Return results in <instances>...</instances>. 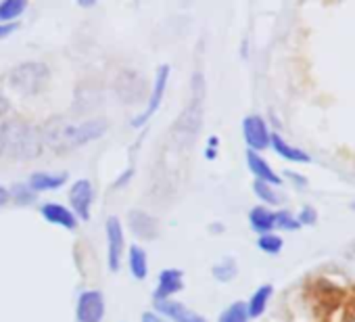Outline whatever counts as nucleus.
<instances>
[{
  "mask_svg": "<svg viewBox=\"0 0 355 322\" xmlns=\"http://www.w3.org/2000/svg\"><path fill=\"white\" fill-rule=\"evenodd\" d=\"M109 124L103 117H90V119H69L63 115L49 117L40 130L44 149H51L55 153H69L76 151L96 138H101L107 132Z\"/></svg>",
  "mask_w": 355,
  "mask_h": 322,
  "instance_id": "f257e3e1",
  "label": "nucleus"
},
{
  "mask_svg": "<svg viewBox=\"0 0 355 322\" xmlns=\"http://www.w3.org/2000/svg\"><path fill=\"white\" fill-rule=\"evenodd\" d=\"M44 151L42 130L26 117L0 119V157L11 161H32Z\"/></svg>",
  "mask_w": 355,
  "mask_h": 322,
  "instance_id": "f03ea898",
  "label": "nucleus"
},
{
  "mask_svg": "<svg viewBox=\"0 0 355 322\" xmlns=\"http://www.w3.org/2000/svg\"><path fill=\"white\" fill-rule=\"evenodd\" d=\"M51 80V69L42 61H26L15 65L7 74V84L21 96H36L40 94Z\"/></svg>",
  "mask_w": 355,
  "mask_h": 322,
  "instance_id": "7ed1b4c3",
  "label": "nucleus"
},
{
  "mask_svg": "<svg viewBox=\"0 0 355 322\" xmlns=\"http://www.w3.org/2000/svg\"><path fill=\"white\" fill-rule=\"evenodd\" d=\"M201 101H203V76L201 74H195L193 78V99H191V105L187 107V111L180 115L175 124V134H182L184 140H187V134L189 138L193 140L199 132V126H201Z\"/></svg>",
  "mask_w": 355,
  "mask_h": 322,
  "instance_id": "20e7f679",
  "label": "nucleus"
},
{
  "mask_svg": "<svg viewBox=\"0 0 355 322\" xmlns=\"http://www.w3.org/2000/svg\"><path fill=\"white\" fill-rule=\"evenodd\" d=\"M169 74H171V67L169 65H159L157 74H155V80H153V88H150V94H148V101H146V107L140 115H136L132 119V126L134 128H142L150 121V117L159 111L161 103H163V96H165V90H167V84H169Z\"/></svg>",
  "mask_w": 355,
  "mask_h": 322,
  "instance_id": "39448f33",
  "label": "nucleus"
},
{
  "mask_svg": "<svg viewBox=\"0 0 355 322\" xmlns=\"http://www.w3.org/2000/svg\"><path fill=\"white\" fill-rule=\"evenodd\" d=\"M69 210L78 220L88 222L92 214V201H94V189L88 178H80L69 187Z\"/></svg>",
  "mask_w": 355,
  "mask_h": 322,
  "instance_id": "423d86ee",
  "label": "nucleus"
},
{
  "mask_svg": "<svg viewBox=\"0 0 355 322\" xmlns=\"http://www.w3.org/2000/svg\"><path fill=\"white\" fill-rule=\"evenodd\" d=\"M107 312L105 295L96 289H86L80 293L76 303V318L78 322H103Z\"/></svg>",
  "mask_w": 355,
  "mask_h": 322,
  "instance_id": "0eeeda50",
  "label": "nucleus"
},
{
  "mask_svg": "<svg viewBox=\"0 0 355 322\" xmlns=\"http://www.w3.org/2000/svg\"><path fill=\"white\" fill-rule=\"evenodd\" d=\"M107 232V264L111 272H117L123 260V249H125V239H123V226L117 216H109L105 224Z\"/></svg>",
  "mask_w": 355,
  "mask_h": 322,
  "instance_id": "6e6552de",
  "label": "nucleus"
},
{
  "mask_svg": "<svg viewBox=\"0 0 355 322\" xmlns=\"http://www.w3.org/2000/svg\"><path fill=\"white\" fill-rule=\"evenodd\" d=\"M243 136L249 146V151H266L270 146V128L261 115H249L243 121Z\"/></svg>",
  "mask_w": 355,
  "mask_h": 322,
  "instance_id": "1a4fd4ad",
  "label": "nucleus"
},
{
  "mask_svg": "<svg viewBox=\"0 0 355 322\" xmlns=\"http://www.w3.org/2000/svg\"><path fill=\"white\" fill-rule=\"evenodd\" d=\"M155 312L169 322H207L201 314L173 299H155Z\"/></svg>",
  "mask_w": 355,
  "mask_h": 322,
  "instance_id": "9d476101",
  "label": "nucleus"
},
{
  "mask_svg": "<svg viewBox=\"0 0 355 322\" xmlns=\"http://www.w3.org/2000/svg\"><path fill=\"white\" fill-rule=\"evenodd\" d=\"M128 226L136 239L153 241L159 235V220L144 210H132L128 214Z\"/></svg>",
  "mask_w": 355,
  "mask_h": 322,
  "instance_id": "9b49d317",
  "label": "nucleus"
},
{
  "mask_svg": "<svg viewBox=\"0 0 355 322\" xmlns=\"http://www.w3.org/2000/svg\"><path fill=\"white\" fill-rule=\"evenodd\" d=\"M184 289V274L178 268H167L159 274V282L155 289V299H171L175 293Z\"/></svg>",
  "mask_w": 355,
  "mask_h": 322,
  "instance_id": "f8f14e48",
  "label": "nucleus"
},
{
  "mask_svg": "<svg viewBox=\"0 0 355 322\" xmlns=\"http://www.w3.org/2000/svg\"><path fill=\"white\" fill-rule=\"evenodd\" d=\"M40 214L42 218L49 222V224H55V226H61L65 230H76L78 228V218L73 216V212L61 203H44L40 207Z\"/></svg>",
  "mask_w": 355,
  "mask_h": 322,
  "instance_id": "ddd939ff",
  "label": "nucleus"
},
{
  "mask_svg": "<svg viewBox=\"0 0 355 322\" xmlns=\"http://www.w3.org/2000/svg\"><path fill=\"white\" fill-rule=\"evenodd\" d=\"M247 166H249L251 174L255 176V180L266 183V185H270V187L282 185L280 176L270 168V164H268V161H266L259 153H255V151H247Z\"/></svg>",
  "mask_w": 355,
  "mask_h": 322,
  "instance_id": "4468645a",
  "label": "nucleus"
},
{
  "mask_svg": "<svg viewBox=\"0 0 355 322\" xmlns=\"http://www.w3.org/2000/svg\"><path fill=\"white\" fill-rule=\"evenodd\" d=\"M67 183V174L61 172V174H51V172H34L30 174V189L40 195V193H49V191H59L63 185Z\"/></svg>",
  "mask_w": 355,
  "mask_h": 322,
  "instance_id": "2eb2a0df",
  "label": "nucleus"
},
{
  "mask_svg": "<svg viewBox=\"0 0 355 322\" xmlns=\"http://www.w3.org/2000/svg\"><path fill=\"white\" fill-rule=\"evenodd\" d=\"M270 146H272L282 159L293 161V164H309V161H311V157H309L303 149H297V146L288 144L280 134H274V132H272V136H270Z\"/></svg>",
  "mask_w": 355,
  "mask_h": 322,
  "instance_id": "dca6fc26",
  "label": "nucleus"
},
{
  "mask_svg": "<svg viewBox=\"0 0 355 322\" xmlns=\"http://www.w3.org/2000/svg\"><path fill=\"white\" fill-rule=\"evenodd\" d=\"M249 224L251 228L261 237V235H270L276 228V214L263 205H257L249 212Z\"/></svg>",
  "mask_w": 355,
  "mask_h": 322,
  "instance_id": "f3484780",
  "label": "nucleus"
},
{
  "mask_svg": "<svg viewBox=\"0 0 355 322\" xmlns=\"http://www.w3.org/2000/svg\"><path fill=\"white\" fill-rule=\"evenodd\" d=\"M128 268H130V274L136 278V280H144L148 276V257H146V251L140 247V245H130L128 249Z\"/></svg>",
  "mask_w": 355,
  "mask_h": 322,
  "instance_id": "a211bd4d",
  "label": "nucleus"
},
{
  "mask_svg": "<svg viewBox=\"0 0 355 322\" xmlns=\"http://www.w3.org/2000/svg\"><path fill=\"white\" fill-rule=\"evenodd\" d=\"M272 293H274L272 285H261V287L251 295V299L247 301L249 318H259V316L266 312V307H268V301H270Z\"/></svg>",
  "mask_w": 355,
  "mask_h": 322,
  "instance_id": "6ab92c4d",
  "label": "nucleus"
},
{
  "mask_svg": "<svg viewBox=\"0 0 355 322\" xmlns=\"http://www.w3.org/2000/svg\"><path fill=\"white\" fill-rule=\"evenodd\" d=\"M26 0H3L0 3V24H17V19L26 13Z\"/></svg>",
  "mask_w": 355,
  "mask_h": 322,
  "instance_id": "aec40b11",
  "label": "nucleus"
},
{
  "mask_svg": "<svg viewBox=\"0 0 355 322\" xmlns=\"http://www.w3.org/2000/svg\"><path fill=\"white\" fill-rule=\"evenodd\" d=\"M36 193L30 189V185L28 183H15L11 189H9V199L13 201V203H17V205H32L34 201H36Z\"/></svg>",
  "mask_w": 355,
  "mask_h": 322,
  "instance_id": "412c9836",
  "label": "nucleus"
},
{
  "mask_svg": "<svg viewBox=\"0 0 355 322\" xmlns=\"http://www.w3.org/2000/svg\"><path fill=\"white\" fill-rule=\"evenodd\" d=\"M211 274H214V278L220 280V282H230V280L236 278L239 266H236V262H234L232 257H224L222 262H218V264L211 268Z\"/></svg>",
  "mask_w": 355,
  "mask_h": 322,
  "instance_id": "4be33fe9",
  "label": "nucleus"
},
{
  "mask_svg": "<svg viewBox=\"0 0 355 322\" xmlns=\"http://www.w3.org/2000/svg\"><path fill=\"white\" fill-rule=\"evenodd\" d=\"M249 312H247V303L245 301H234L230 303L218 318V322H249Z\"/></svg>",
  "mask_w": 355,
  "mask_h": 322,
  "instance_id": "5701e85b",
  "label": "nucleus"
},
{
  "mask_svg": "<svg viewBox=\"0 0 355 322\" xmlns=\"http://www.w3.org/2000/svg\"><path fill=\"white\" fill-rule=\"evenodd\" d=\"M282 245H284V241L278 235H272V232L270 235H261L257 239V247L263 253H268V255H278L282 251Z\"/></svg>",
  "mask_w": 355,
  "mask_h": 322,
  "instance_id": "b1692460",
  "label": "nucleus"
},
{
  "mask_svg": "<svg viewBox=\"0 0 355 322\" xmlns=\"http://www.w3.org/2000/svg\"><path fill=\"white\" fill-rule=\"evenodd\" d=\"M253 193L257 195L259 201H263V203H268V205H278V203H280V197H278V193L274 191V187H270V185H266V183L255 180V183H253Z\"/></svg>",
  "mask_w": 355,
  "mask_h": 322,
  "instance_id": "393cba45",
  "label": "nucleus"
},
{
  "mask_svg": "<svg viewBox=\"0 0 355 322\" xmlns=\"http://www.w3.org/2000/svg\"><path fill=\"white\" fill-rule=\"evenodd\" d=\"M274 214H276V228L278 230H299L301 228V224L297 222V216H293L291 212L280 210Z\"/></svg>",
  "mask_w": 355,
  "mask_h": 322,
  "instance_id": "a878e982",
  "label": "nucleus"
},
{
  "mask_svg": "<svg viewBox=\"0 0 355 322\" xmlns=\"http://www.w3.org/2000/svg\"><path fill=\"white\" fill-rule=\"evenodd\" d=\"M315 220H318V214H315V210H311V207H303V210L299 212V216H297V222H299L301 226L315 224Z\"/></svg>",
  "mask_w": 355,
  "mask_h": 322,
  "instance_id": "bb28decb",
  "label": "nucleus"
},
{
  "mask_svg": "<svg viewBox=\"0 0 355 322\" xmlns=\"http://www.w3.org/2000/svg\"><path fill=\"white\" fill-rule=\"evenodd\" d=\"M218 144H220V138H218V136H211V138L207 140V149H205V157H207L209 161H214V159L218 157Z\"/></svg>",
  "mask_w": 355,
  "mask_h": 322,
  "instance_id": "cd10ccee",
  "label": "nucleus"
},
{
  "mask_svg": "<svg viewBox=\"0 0 355 322\" xmlns=\"http://www.w3.org/2000/svg\"><path fill=\"white\" fill-rule=\"evenodd\" d=\"M132 176H134V168H128L123 174H119V176L115 178V183H113V187H111V189L115 191V189H121V187H125V185L132 180Z\"/></svg>",
  "mask_w": 355,
  "mask_h": 322,
  "instance_id": "c85d7f7f",
  "label": "nucleus"
},
{
  "mask_svg": "<svg viewBox=\"0 0 355 322\" xmlns=\"http://www.w3.org/2000/svg\"><path fill=\"white\" fill-rule=\"evenodd\" d=\"M17 28H19V24H0V40H5L11 34H15Z\"/></svg>",
  "mask_w": 355,
  "mask_h": 322,
  "instance_id": "c756f323",
  "label": "nucleus"
},
{
  "mask_svg": "<svg viewBox=\"0 0 355 322\" xmlns=\"http://www.w3.org/2000/svg\"><path fill=\"white\" fill-rule=\"evenodd\" d=\"M140 322H169V320H165L163 316H159L155 310H146V312L142 314Z\"/></svg>",
  "mask_w": 355,
  "mask_h": 322,
  "instance_id": "7c9ffc66",
  "label": "nucleus"
},
{
  "mask_svg": "<svg viewBox=\"0 0 355 322\" xmlns=\"http://www.w3.org/2000/svg\"><path fill=\"white\" fill-rule=\"evenodd\" d=\"M9 109H11V105H9V99H7V94L0 90V119H3L7 113H9Z\"/></svg>",
  "mask_w": 355,
  "mask_h": 322,
  "instance_id": "2f4dec72",
  "label": "nucleus"
},
{
  "mask_svg": "<svg viewBox=\"0 0 355 322\" xmlns=\"http://www.w3.org/2000/svg\"><path fill=\"white\" fill-rule=\"evenodd\" d=\"M286 176L293 180V183H299V187H307V178H303L301 174H295V172H286Z\"/></svg>",
  "mask_w": 355,
  "mask_h": 322,
  "instance_id": "473e14b6",
  "label": "nucleus"
},
{
  "mask_svg": "<svg viewBox=\"0 0 355 322\" xmlns=\"http://www.w3.org/2000/svg\"><path fill=\"white\" fill-rule=\"evenodd\" d=\"M9 201H11L9 199V189H5L3 185H0V207H5Z\"/></svg>",
  "mask_w": 355,
  "mask_h": 322,
  "instance_id": "72a5a7b5",
  "label": "nucleus"
},
{
  "mask_svg": "<svg viewBox=\"0 0 355 322\" xmlns=\"http://www.w3.org/2000/svg\"><path fill=\"white\" fill-rule=\"evenodd\" d=\"M211 232H224V224H211Z\"/></svg>",
  "mask_w": 355,
  "mask_h": 322,
  "instance_id": "f704fd0d",
  "label": "nucleus"
}]
</instances>
